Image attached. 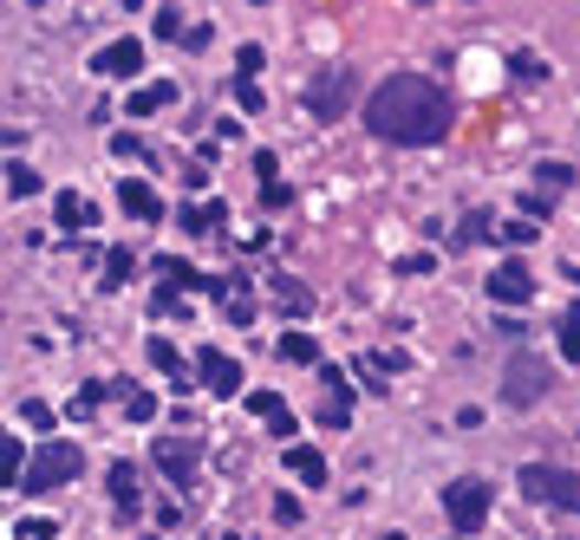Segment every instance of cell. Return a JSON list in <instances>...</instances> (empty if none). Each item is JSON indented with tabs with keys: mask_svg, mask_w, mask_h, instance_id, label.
Masks as SVG:
<instances>
[{
	"mask_svg": "<svg viewBox=\"0 0 580 540\" xmlns=\"http://www.w3.org/2000/svg\"><path fill=\"white\" fill-rule=\"evenodd\" d=\"M365 125H372V137H385V143H398V150H418V143H443L450 125H457V111H450V98H443L437 78H425V72H391V78L365 98Z\"/></svg>",
	"mask_w": 580,
	"mask_h": 540,
	"instance_id": "obj_1",
	"label": "cell"
},
{
	"mask_svg": "<svg viewBox=\"0 0 580 540\" xmlns=\"http://www.w3.org/2000/svg\"><path fill=\"white\" fill-rule=\"evenodd\" d=\"M78 475H85V450L66 443V436H53V443H40V450H33V469H26V482H20V495L66 488V482H78Z\"/></svg>",
	"mask_w": 580,
	"mask_h": 540,
	"instance_id": "obj_2",
	"label": "cell"
},
{
	"mask_svg": "<svg viewBox=\"0 0 580 540\" xmlns=\"http://www.w3.org/2000/svg\"><path fill=\"white\" fill-rule=\"evenodd\" d=\"M515 488H522L528 501H541V508H568V515H580V475L561 469V463H522Z\"/></svg>",
	"mask_w": 580,
	"mask_h": 540,
	"instance_id": "obj_3",
	"label": "cell"
},
{
	"mask_svg": "<svg viewBox=\"0 0 580 540\" xmlns=\"http://www.w3.org/2000/svg\"><path fill=\"white\" fill-rule=\"evenodd\" d=\"M353 98H359V72H346V66L313 72V85H307V111H313L320 125H340V118L353 111Z\"/></svg>",
	"mask_w": 580,
	"mask_h": 540,
	"instance_id": "obj_4",
	"label": "cell"
},
{
	"mask_svg": "<svg viewBox=\"0 0 580 540\" xmlns=\"http://www.w3.org/2000/svg\"><path fill=\"white\" fill-rule=\"evenodd\" d=\"M443 515L457 521V534H476V528L490 521V482H476V475L450 482V488H443Z\"/></svg>",
	"mask_w": 580,
	"mask_h": 540,
	"instance_id": "obj_5",
	"label": "cell"
},
{
	"mask_svg": "<svg viewBox=\"0 0 580 540\" xmlns=\"http://www.w3.org/2000/svg\"><path fill=\"white\" fill-rule=\"evenodd\" d=\"M541 398H548V365H541L535 352L508 358V371H503V404L528 410V404H541Z\"/></svg>",
	"mask_w": 580,
	"mask_h": 540,
	"instance_id": "obj_6",
	"label": "cell"
},
{
	"mask_svg": "<svg viewBox=\"0 0 580 540\" xmlns=\"http://www.w3.org/2000/svg\"><path fill=\"white\" fill-rule=\"evenodd\" d=\"M320 423L326 430H346L353 423V378L340 365H320Z\"/></svg>",
	"mask_w": 580,
	"mask_h": 540,
	"instance_id": "obj_7",
	"label": "cell"
},
{
	"mask_svg": "<svg viewBox=\"0 0 580 540\" xmlns=\"http://www.w3.org/2000/svg\"><path fill=\"white\" fill-rule=\"evenodd\" d=\"M490 300H496V306H528V300H535V273H528L522 255H508L503 268L490 273Z\"/></svg>",
	"mask_w": 580,
	"mask_h": 540,
	"instance_id": "obj_8",
	"label": "cell"
},
{
	"mask_svg": "<svg viewBox=\"0 0 580 540\" xmlns=\"http://www.w3.org/2000/svg\"><path fill=\"white\" fill-rule=\"evenodd\" d=\"M568 190H574V170H568V163H541V170H535V190H528L522 208H528V215H548Z\"/></svg>",
	"mask_w": 580,
	"mask_h": 540,
	"instance_id": "obj_9",
	"label": "cell"
},
{
	"mask_svg": "<svg viewBox=\"0 0 580 540\" xmlns=\"http://www.w3.org/2000/svg\"><path fill=\"white\" fill-rule=\"evenodd\" d=\"M157 469L176 488H196V443L190 436H157Z\"/></svg>",
	"mask_w": 580,
	"mask_h": 540,
	"instance_id": "obj_10",
	"label": "cell"
},
{
	"mask_svg": "<svg viewBox=\"0 0 580 540\" xmlns=\"http://www.w3.org/2000/svg\"><path fill=\"white\" fill-rule=\"evenodd\" d=\"M196 378L210 385V398H241V365L228 352H203L196 358Z\"/></svg>",
	"mask_w": 580,
	"mask_h": 540,
	"instance_id": "obj_11",
	"label": "cell"
},
{
	"mask_svg": "<svg viewBox=\"0 0 580 540\" xmlns=\"http://www.w3.org/2000/svg\"><path fill=\"white\" fill-rule=\"evenodd\" d=\"M157 280H163V287H176V293H210V300H216V273H196L190 261H176V255H163V261H157Z\"/></svg>",
	"mask_w": 580,
	"mask_h": 540,
	"instance_id": "obj_12",
	"label": "cell"
},
{
	"mask_svg": "<svg viewBox=\"0 0 580 540\" xmlns=\"http://www.w3.org/2000/svg\"><path fill=\"white\" fill-rule=\"evenodd\" d=\"M138 66H144V46H138V40H111V46L92 60V72H105V78H131Z\"/></svg>",
	"mask_w": 580,
	"mask_h": 540,
	"instance_id": "obj_13",
	"label": "cell"
},
{
	"mask_svg": "<svg viewBox=\"0 0 580 540\" xmlns=\"http://www.w3.org/2000/svg\"><path fill=\"white\" fill-rule=\"evenodd\" d=\"M118 208L138 215V222H157V215H163V203H157V190H150L144 176H125V183H118Z\"/></svg>",
	"mask_w": 580,
	"mask_h": 540,
	"instance_id": "obj_14",
	"label": "cell"
},
{
	"mask_svg": "<svg viewBox=\"0 0 580 540\" xmlns=\"http://www.w3.org/2000/svg\"><path fill=\"white\" fill-rule=\"evenodd\" d=\"M111 508H118V521H138V469L131 463H111Z\"/></svg>",
	"mask_w": 580,
	"mask_h": 540,
	"instance_id": "obj_15",
	"label": "cell"
},
{
	"mask_svg": "<svg viewBox=\"0 0 580 540\" xmlns=\"http://www.w3.org/2000/svg\"><path fill=\"white\" fill-rule=\"evenodd\" d=\"M163 105H176V85H170V78H157V85H138V91L125 98V111H131V118H157Z\"/></svg>",
	"mask_w": 580,
	"mask_h": 540,
	"instance_id": "obj_16",
	"label": "cell"
},
{
	"mask_svg": "<svg viewBox=\"0 0 580 540\" xmlns=\"http://www.w3.org/2000/svg\"><path fill=\"white\" fill-rule=\"evenodd\" d=\"M176 222H183V235H216L222 222H228V203H216V196H210V203H190Z\"/></svg>",
	"mask_w": 580,
	"mask_h": 540,
	"instance_id": "obj_17",
	"label": "cell"
},
{
	"mask_svg": "<svg viewBox=\"0 0 580 540\" xmlns=\"http://www.w3.org/2000/svg\"><path fill=\"white\" fill-rule=\"evenodd\" d=\"M150 365H157V371H163L170 385H183V391H196V385H190V365H183V352H176L170 338H150Z\"/></svg>",
	"mask_w": 580,
	"mask_h": 540,
	"instance_id": "obj_18",
	"label": "cell"
},
{
	"mask_svg": "<svg viewBox=\"0 0 580 540\" xmlns=\"http://www.w3.org/2000/svg\"><path fill=\"white\" fill-rule=\"evenodd\" d=\"M216 300L228 306V320H235V326H255V293H248L241 280H216Z\"/></svg>",
	"mask_w": 580,
	"mask_h": 540,
	"instance_id": "obj_19",
	"label": "cell"
},
{
	"mask_svg": "<svg viewBox=\"0 0 580 540\" xmlns=\"http://www.w3.org/2000/svg\"><path fill=\"white\" fill-rule=\"evenodd\" d=\"M53 222H60V228H92L98 208L85 203V196H73V190H60V196H53Z\"/></svg>",
	"mask_w": 580,
	"mask_h": 540,
	"instance_id": "obj_20",
	"label": "cell"
},
{
	"mask_svg": "<svg viewBox=\"0 0 580 540\" xmlns=\"http://www.w3.org/2000/svg\"><path fill=\"white\" fill-rule=\"evenodd\" d=\"M288 469L300 475L307 488H320V482H326V456H320V450H307V443H288Z\"/></svg>",
	"mask_w": 580,
	"mask_h": 540,
	"instance_id": "obj_21",
	"label": "cell"
},
{
	"mask_svg": "<svg viewBox=\"0 0 580 540\" xmlns=\"http://www.w3.org/2000/svg\"><path fill=\"white\" fill-rule=\"evenodd\" d=\"M7 196H13V203H26V196H40V170L13 156V163H7Z\"/></svg>",
	"mask_w": 580,
	"mask_h": 540,
	"instance_id": "obj_22",
	"label": "cell"
},
{
	"mask_svg": "<svg viewBox=\"0 0 580 540\" xmlns=\"http://www.w3.org/2000/svg\"><path fill=\"white\" fill-rule=\"evenodd\" d=\"M490 235H496V215H490V208H470V215H463V228H457V241H463V248H470V241H490Z\"/></svg>",
	"mask_w": 580,
	"mask_h": 540,
	"instance_id": "obj_23",
	"label": "cell"
},
{
	"mask_svg": "<svg viewBox=\"0 0 580 540\" xmlns=\"http://www.w3.org/2000/svg\"><path fill=\"white\" fill-rule=\"evenodd\" d=\"M281 358H288V365H320V345H313V333H288V338H281Z\"/></svg>",
	"mask_w": 580,
	"mask_h": 540,
	"instance_id": "obj_24",
	"label": "cell"
},
{
	"mask_svg": "<svg viewBox=\"0 0 580 540\" xmlns=\"http://www.w3.org/2000/svg\"><path fill=\"white\" fill-rule=\"evenodd\" d=\"M131 273H138V255H131V248H111V255H105V287H125Z\"/></svg>",
	"mask_w": 580,
	"mask_h": 540,
	"instance_id": "obj_25",
	"label": "cell"
},
{
	"mask_svg": "<svg viewBox=\"0 0 580 540\" xmlns=\"http://www.w3.org/2000/svg\"><path fill=\"white\" fill-rule=\"evenodd\" d=\"M535 235H541L535 222H496V241H503V248H528Z\"/></svg>",
	"mask_w": 580,
	"mask_h": 540,
	"instance_id": "obj_26",
	"label": "cell"
},
{
	"mask_svg": "<svg viewBox=\"0 0 580 540\" xmlns=\"http://www.w3.org/2000/svg\"><path fill=\"white\" fill-rule=\"evenodd\" d=\"M150 313H157V320H183V293H176V287H157Z\"/></svg>",
	"mask_w": 580,
	"mask_h": 540,
	"instance_id": "obj_27",
	"label": "cell"
},
{
	"mask_svg": "<svg viewBox=\"0 0 580 540\" xmlns=\"http://www.w3.org/2000/svg\"><path fill=\"white\" fill-rule=\"evenodd\" d=\"M125 417H131V423H150V417H157V398H150V391H125Z\"/></svg>",
	"mask_w": 580,
	"mask_h": 540,
	"instance_id": "obj_28",
	"label": "cell"
},
{
	"mask_svg": "<svg viewBox=\"0 0 580 540\" xmlns=\"http://www.w3.org/2000/svg\"><path fill=\"white\" fill-rule=\"evenodd\" d=\"M561 358H574L580 365V313L568 306V320H561Z\"/></svg>",
	"mask_w": 580,
	"mask_h": 540,
	"instance_id": "obj_29",
	"label": "cell"
},
{
	"mask_svg": "<svg viewBox=\"0 0 580 540\" xmlns=\"http://www.w3.org/2000/svg\"><path fill=\"white\" fill-rule=\"evenodd\" d=\"M275 293H281V306H288V313H307V306H313L300 280H275Z\"/></svg>",
	"mask_w": 580,
	"mask_h": 540,
	"instance_id": "obj_30",
	"label": "cell"
},
{
	"mask_svg": "<svg viewBox=\"0 0 580 540\" xmlns=\"http://www.w3.org/2000/svg\"><path fill=\"white\" fill-rule=\"evenodd\" d=\"M20 423H26V430H53V404L26 398V404H20Z\"/></svg>",
	"mask_w": 580,
	"mask_h": 540,
	"instance_id": "obj_31",
	"label": "cell"
},
{
	"mask_svg": "<svg viewBox=\"0 0 580 540\" xmlns=\"http://www.w3.org/2000/svg\"><path fill=\"white\" fill-rule=\"evenodd\" d=\"M235 105H241L248 118L261 111V85H255V78H241V72H235Z\"/></svg>",
	"mask_w": 580,
	"mask_h": 540,
	"instance_id": "obj_32",
	"label": "cell"
},
{
	"mask_svg": "<svg viewBox=\"0 0 580 540\" xmlns=\"http://www.w3.org/2000/svg\"><path fill=\"white\" fill-rule=\"evenodd\" d=\"M183 33H190V26H183V13H176V7H163V13H157V40H183Z\"/></svg>",
	"mask_w": 580,
	"mask_h": 540,
	"instance_id": "obj_33",
	"label": "cell"
},
{
	"mask_svg": "<svg viewBox=\"0 0 580 540\" xmlns=\"http://www.w3.org/2000/svg\"><path fill=\"white\" fill-rule=\"evenodd\" d=\"M508 72H515V78H528V85H535V78H548V66H541L535 53H515V60H508Z\"/></svg>",
	"mask_w": 580,
	"mask_h": 540,
	"instance_id": "obj_34",
	"label": "cell"
},
{
	"mask_svg": "<svg viewBox=\"0 0 580 540\" xmlns=\"http://www.w3.org/2000/svg\"><path fill=\"white\" fill-rule=\"evenodd\" d=\"M268 436H281V443H288V436H300V423H293V410H288V404L268 417Z\"/></svg>",
	"mask_w": 580,
	"mask_h": 540,
	"instance_id": "obj_35",
	"label": "cell"
},
{
	"mask_svg": "<svg viewBox=\"0 0 580 540\" xmlns=\"http://www.w3.org/2000/svg\"><path fill=\"white\" fill-rule=\"evenodd\" d=\"M13 540H60V534H53V521H40V515H33V521H20V528H13Z\"/></svg>",
	"mask_w": 580,
	"mask_h": 540,
	"instance_id": "obj_36",
	"label": "cell"
},
{
	"mask_svg": "<svg viewBox=\"0 0 580 540\" xmlns=\"http://www.w3.org/2000/svg\"><path fill=\"white\" fill-rule=\"evenodd\" d=\"M288 203H293L288 183H261V208H288Z\"/></svg>",
	"mask_w": 580,
	"mask_h": 540,
	"instance_id": "obj_37",
	"label": "cell"
},
{
	"mask_svg": "<svg viewBox=\"0 0 580 540\" xmlns=\"http://www.w3.org/2000/svg\"><path fill=\"white\" fill-rule=\"evenodd\" d=\"M275 170H281V163H275V150H255V176H261V183H281Z\"/></svg>",
	"mask_w": 580,
	"mask_h": 540,
	"instance_id": "obj_38",
	"label": "cell"
},
{
	"mask_svg": "<svg viewBox=\"0 0 580 540\" xmlns=\"http://www.w3.org/2000/svg\"><path fill=\"white\" fill-rule=\"evenodd\" d=\"M235 66H241V78H255V72H261V46H241V53H235Z\"/></svg>",
	"mask_w": 580,
	"mask_h": 540,
	"instance_id": "obj_39",
	"label": "cell"
},
{
	"mask_svg": "<svg viewBox=\"0 0 580 540\" xmlns=\"http://www.w3.org/2000/svg\"><path fill=\"white\" fill-rule=\"evenodd\" d=\"M248 410H255V417H275V410H281V398H275V391H255V398H248Z\"/></svg>",
	"mask_w": 580,
	"mask_h": 540,
	"instance_id": "obj_40",
	"label": "cell"
},
{
	"mask_svg": "<svg viewBox=\"0 0 580 540\" xmlns=\"http://www.w3.org/2000/svg\"><path fill=\"white\" fill-rule=\"evenodd\" d=\"M275 521H288V528L300 521V501H293V495H275Z\"/></svg>",
	"mask_w": 580,
	"mask_h": 540,
	"instance_id": "obj_41",
	"label": "cell"
},
{
	"mask_svg": "<svg viewBox=\"0 0 580 540\" xmlns=\"http://www.w3.org/2000/svg\"><path fill=\"white\" fill-rule=\"evenodd\" d=\"M437 268V255H405V261H398V273H431Z\"/></svg>",
	"mask_w": 580,
	"mask_h": 540,
	"instance_id": "obj_42",
	"label": "cell"
},
{
	"mask_svg": "<svg viewBox=\"0 0 580 540\" xmlns=\"http://www.w3.org/2000/svg\"><path fill=\"white\" fill-rule=\"evenodd\" d=\"M568 280H574V287H580V268H568Z\"/></svg>",
	"mask_w": 580,
	"mask_h": 540,
	"instance_id": "obj_43",
	"label": "cell"
},
{
	"mask_svg": "<svg viewBox=\"0 0 580 540\" xmlns=\"http://www.w3.org/2000/svg\"><path fill=\"white\" fill-rule=\"evenodd\" d=\"M378 540H405V534H378Z\"/></svg>",
	"mask_w": 580,
	"mask_h": 540,
	"instance_id": "obj_44",
	"label": "cell"
},
{
	"mask_svg": "<svg viewBox=\"0 0 580 540\" xmlns=\"http://www.w3.org/2000/svg\"><path fill=\"white\" fill-rule=\"evenodd\" d=\"M228 540H248V534H228Z\"/></svg>",
	"mask_w": 580,
	"mask_h": 540,
	"instance_id": "obj_45",
	"label": "cell"
},
{
	"mask_svg": "<svg viewBox=\"0 0 580 540\" xmlns=\"http://www.w3.org/2000/svg\"><path fill=\"white\" fill-rule=\"evenodd\" d=\"M255 7H261V0H255Z\"/></svg>",
	"mask_w": 580,
	"mask_h": 540,
	"instance_id": "obj_46",
	"label": "cell"
},
{
	"mask_svg": "<svg viewBox=\"0 0 580 540\" xmlns=\"http://www.w3.org/2000/svg\"><path fill=\"white\" fill-rule=\"evenodd\" d=\"M131 7H138V0H131Z\"/></svg>",
	"mask_w": 580,
	"mask_h": 540,
	"instance_id": "obj_47",
	"label": "cell"
},
{
	"mask_svg": "<svg viewBox=\"0 0 580 540\" xmlns=\"http://www.w3.org/2000/svg\"><path fill=\"white\" fill-rule=\"evenodd\" d=\"M463 540H470V534H463Z\"/></svg>",
	"mask_w": 580,
	"mask_h": 540,
	"instance_id": "obj_48",
	"label": "cell"
}]
</instances>
